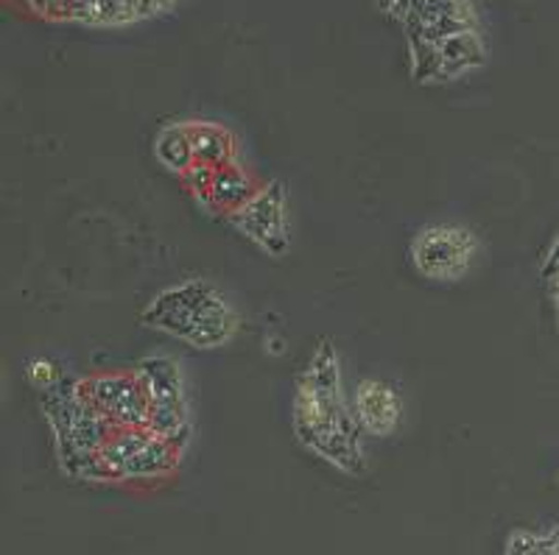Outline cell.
<instances>
[{"label": "cell", "instance_id": "2", "mask_svg": "<svg viewBox=\"0 0 559 555\" xmlns=\"http://www.w3.org/2000/svg\"><path fill=\"white\" fill-rule=\"evenodd\" d=\"M140 322L199 352H213L236 338L241 316L218 285L188 279L159 291L140 313Z\"/></svg>", "mask_w": 559, "mask_h": 555}, {"label": "cell", "instance_id": "14", "mask_svg": "<svg viewBox=\"0 0 559 555\" xmlns=\"http://www.w3.org/2000/svg\"><path fill=\"white\" fill-rule=\"evenodd\" d=\"M503 555H559V524L543 533L534 530H515L507 539Z\"/></svg>", "mask_w": 559, "mask_h": 555}, {"label": "cell", "instance_id": "4", "mask_svg": "<svg viewBox=\"0 0 559 555\" xmlns=\"http://www.w3.org/2000/svg\"><path fill=\"white\" fill-rule=\"evenodd\" d=\"M414 272L439 285H456L471 274L478 257V238L464 224H428L408 246Z\"/></svg>", "mask_w": 559, "mask_h": 555}, {"label": "cell", "instance_id": "19", "mask_svg": "<svg viewBox=\"0 0 559 555\" xmlns=\"http://www.w3.org/2000/svg\"><path fill=\"white\" fill-rule=\"evenodd\" d=\"M20 7L45 20H70V0H20Z\"/></svg>", "mask_w": 559, "mask_h": 555}, {"label": "cell", "instance_id": "16", "mask_svg": "<svg viewBox=\"0 0 559 555\" xmlns=\"http://www.w3.org/2000/svg\"><path fill=\"white\" fill-rule=\"evenodd\" d=\"M540 277L548 288V299H551L554 304V316H557V329H559V232L557 238L551 240L546 257H543Z\"/></svg>", "mask_w": 559, "mask_h": 555}, {"label": "cell", "instance_id": "1", "mask_svg": "<svg viewBox=\"0 0 559 555\" xmlns=\"http://www.w3.org/2000/svg\"><path fill=\"white\" fill-rule=\"evenodd\" d=\"M294 438L306 453L317 455L324 463L344 474H361L364 430L353 413V399H347L342 383V358L333 341H319L306 369L297 377V391L292 402Z\"/></svg>", "mask_w": 559, "mask_h": 555}, {"label": "cell", "instance_id": "7", "mask_svg": "<svg viewBox=\"0 0 559 555\" xmlns=\"http://www.w3.org/2000/svg\"><path fill=\"white\" fill-rule=\"evenodd\" d=\"M73 388L115 427H148V399L134 374H93L76 379Z\"/></svg>", "mask_w": 559, "mask_h": 555}, {"label": "cell", "instance_id": "9", "mask_svg": "<svg viewBox=\"0 0 559 555\" xmlns=\"http://www.w3.org/2000/svg\"><path fill=\"white\" fill-rule=\"evenodd\" d=\"M439 84H453L462 79L473 76L487 64V45L481 34L464 32L459 37L439 43Z\"/></svg>", "mask_w": 559, "mask_h": 555}, {"label": "cell", "instance_id": "20", "mask_svg": "<svg viewBox=\"0 0 559 555\" xmlns=\"http://www.w3.org/2000/svg\"><path fill=\"white\" fill-rule=\"evenodd\" d=\"M557 483H559V472H557Z\"/></svg>", "mask_w": 559, "mask_h": 555}, {"label": "cell", "instance_id": "12", "mask_svg": "<svg viewBox=\"0 0 559 555\" xmlns=\"http://www.w3.org/2000/svg\"><path fill=\"white\" fill-rule=\"evenodd\" d=\"M154 157L166 171L177 173V177L191 171L197 165V154H193L188 120L185 123H168V126L159 129L157 137H154Z\"/></svg>", "mask_w": 559, "mask_h": 555}, {"label": "cell", "instance_id": "11", "mask_svg": "<svg viewBox=\"0 0 559 555\" xmlns=\"http://www.w3.org/2000/svg\"><path fill=\"white\" fill-rule=\"evenodd\" d=\"M188 129H191L193 154H197L199 165L222 171L227 165L238 162V140L224 123H216V120H188Z\"/></svg>", "mask_w": 559, "mask_h": 555}, {"label": "cell", "instance_id": "10", "mask_svg": "<svg viewBox=\"0 0 559 555\" xmlns=\"http://www.w3.org/2000/svg\"><path fill=\"white\" fill-rule=\"evenodd\" d=\"M261 188L263 184L258 182L247 168H241V162L227 165V168L213 173L207 213H222L224 218H229L233 213L247 207V204L261 193Z\"/></svg>", "mask_w": 559, "mask_h": 555}, {"label": "cell", "instance_id": "5", "mask_svg": "<svg viewBox=\"0 0 559 555\" xmlns=\"http://www.w3.org/2000/svg\"><path fill=\"white\" fill-rule=\"evenodd\" d=\"M98 455L112 474V483L163 480L182 461V453L148 427H118Z\"/></svg>", "mask_w": 559, "mask_h": 555}, {"label": "cell", "instance_id": "3", "mask_svg": "<svg viewBox=\"0 0 559 555\" xmlns=\"http://www.w3.org/2000/svg\"><path fill=\"white\" fill-rule=\"evenodd\" d=\"M134 377L148 399V430L185 455L193 442V422L182 363L171 354H148L138 363Z\"/></svg>", "mask_w": 559, "mask_h": 555}, {"label": "cell", "instance_id": "18", "mask_svg": "<svg viewBox=\"0 0 559 555\" xmlns=\"http://www.w3.org/2000/svg\"><path fill=\"white\" fill-rule=\"evenodd\" d=\"M419 3L423 0H376V9L383 14V17L394 20V23H401L403 28L417 17Z\"/></svg>", "mask_w": 559, "mask_h": 555}, {"label": "cell", "instance_id": "6", "mask_svg": "<svg viewBox=\"0 0 559 555\" xmlns=\"http://www.w3.org/2000/svg\"><path fill=\"white\" fill-rule=\"evenodd\" d=\"M241 238H247L258 252L269 257H286L292 249V229H288V193L286 184L272 179L261 193L227 218Z\"/></svg>", "mask_w": 559, "mask_h": 555}, {"label": "cell", "instance_id": "17", "mask_svg": "<svg viewBox=\"0 0 559 555\" xmlns=\"http://www.w3.org/2000/svg\"><path fill=\"white\" fill-rule=\"evenodd\" d=\"M26 377L28 383L37 388V391H48V388H53V385L59 383V369L53 366L51 360L45 358H32L28 360V369H26Z\"/></svg>", "mask_w": 559, "mask_h": 555}, {"label": "cell", "instance_id": "8", "mask_svg": "<svg viewBox=\"0 0 559 555\" xmlns=\"http://www.w3.org/2000/svg\"><path fill=\"white\" fill-rule=\"evenodd\" d=\"M353 413L358 427L372 438L392 436L403 422V399L392 383L378 377H364L353 388Z\"/></svg>", "mask_w": 559, "mask_h": 555}, {"label": "cell", "instance_id": "13", "mask_svg": "<svg viewBox=\"0 0 559 555\" xmlns=\"http://www.w3.org/2000/svg\"><path fill=\"white\" fill-rule=\"evenodd\" d=\"M408 70L417 84H439V48L419 34H406Z\"/></svg>", "mask_w": 559, "mask_h": 555}, {"label": "cell", "instance_id": "15", "mask_svg": "<svg viewBox=\"0 0 559 555\" xmlns=\"http://www.w3.org/2000/svg\"><path fill=\"white\" fill-rule=\"evenodd\" d=\"M213 168H207V165H193L191 171L182 173L179 177V182H182V188L188 190L193 196V202L199 204V207L210 209V188H213Z\"/></svg>", "mask_w": 559, "mask_h": 555}]
</instances>
